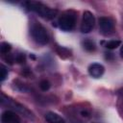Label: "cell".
Listing matches in <instances>:
<instances>
[{"label":"cell","mask_w":123,"mask_h":123,"mask_svg":"<svg viewBox=\"0 0 123 123\" xmlns=\"http://www.w3.org/2000/svg\"><path fill=\"white\" fill-rule=\"evenodd\" d=\"M15 61L18 62V63H22L25 62V55L24 54H18L16 57H15Z\"/></svg>","instance_id":"cell-15"},{"label":"cell","mask_w":123,"mask_h":123,"mask_svg":"<svg viewBox=\"0 0 123 123\" xmlns=\"http://www.w3.org/2000/svg\"><path fill=\"white\" fill-rule=\"evenodd\" d=\"M121 44V41L120 40H117V39H112V40H110L106 43V47L110 50H112V49H115L117 48L118 46H120Z\"/></svg>","instance_id":"cell-11"},{"label":"cell","mask_w":123,"mask_h":123,"mask_svg":"<svg viewBox=\"0 0 123 123\" xmlns=\"http://www.w3.org/2000/svg\"><path fill=\"white\" fill-rule=\"evenodd\" d=\"M95 24V17L93 13L89 11H85L83 13L82 23H81V32L84 34H87L92 31Z\"/></svg>","instance_id":"cell-5"},{"label":"cell","mask_w":123,"mask_h":123,"mask_svg":"<svg viewBox=\"0 0 123 123\" xmlns=\"http://www.w3.org/2000/svg\"><path fill=\"white\" fill-rule=\"evenodd\" d=\"M50 86H51V84H50V82L47 81V80H42V81L39 83V87H40V89H41L42 91H47V90L50 88Z\"/></svg>","instance_id":"cell-13"},{"label":"cell","mask_w":123,"mask_h":123,"mask_svg":"<svg viewBox=\"0 0 123 123\" xmlns=\"http://www.w3.org/2000/svg\"><path fill=\"white\" fill-rule=\"evenodd\" d=\"M7 76H8V70H7V68L2 64V65H1V69H0V80H1V82H3V81L7 78Z\"/></svg>","instance_id":"cell-14"},{"label":"cell","mask_w":123,"mask_h":123,"mask_svg":"<svg viewBox=\"0 0 123 123\" xmlns=\"http://www.w3.org/2000/svg\"><path fill=\"white\" fill-rule=\"evenodd\" d=\"M80 114H81L83 117H88V116L90 115V112H89L88 111H86V110H82V111H80Z\"/></svg>","instance_id":"cell-16"},{"label":"cell","mask_w":123,"mask_h":123,"mask_svg":"<svg viewBox=\"0 0 123 123\" xmlns=\"http://www.w3.org/2000/svg\"><path fill=\"white\" fill-rule=\"evenodd\" d=\"M76 20H77V15L74 11H65L64 12L62 13V15H60L58 24L60 29L65 32H69L74 29Z\"/></svg>","instance_id":"cell-2"},{"label":"cell","mask_w":123,"mask_h":123,"mask_svg":"<svg viewBox=\"0 0 123 123\" xmlns=\"http://www.w3.org/2000/svg\"><path fill=\"white\" fill-rule=\"evenodd\" d=\"M99 28L101 32L105 35L111 34L114 30V23L113 21L107 16H101L99 18Z\"/></svg>","instance_id":"cell-6"},{"label":"cell","mask_w":123,"mask_h":123,"mask_svg":"<svg viewBox=\"0 0 123 123\" xmlns=\"http://www.w3.org/2000/svg\"><path fill=\"white\" fill-rule=\"evenodd\" d=\"M83 47L87 52H93L95 50V43L90 39H85L83 41Z\"/></svg>","instance_id":"cell-10"},{"label":"cell","mask_w":123,"mask_h":123,"mask_svg":"<svg viewBox=\"0 0 123 123\" xmlns=\"http://www.w3.org/2000/svg\"><path fill=\"white\" fill-rule=\"evenodd\" d=\"M12 49V45L8 42H2L0 45V52L2 54H8Z\"/></svg>","instance_id":"cell-12"},{"label":"cell","mask_w":123,"mask_h":123,"mask_svg":"<svg viewBox=\"0 0 123 123\" xmlns=\"http://www.w3.org/2000/svg\"><path fill=\"white\" fill-rule=\"evenodd\" d=\"M45 120L47 123H65V120L54 111H48L45 113Z\"/></svg>","instance_id":"cell-9"},{"label":"cell","mask_w":123,"mask_h":123,"mask_svg":"<svg viewBox=\"0 0 123 123\" xmlns=\"http://www.w3.org/2000/svg\"><path fill=\"white\" fill-rule=\"evenodd\" d=\"M1 103H2V105H7L8 107H10V108H12L13 111H18V112H20V113H22L23 115H26V116H28V117H32V112L27 109V108H25L23 105H21V104H19L18 102H16L15 100H12V99H11L10 97H7L5 94H1Z\"/></svg>","instance_id":"cell-4"},{"label":"cell","mask_w":123,"mask_h":123,"mask_svg":"<svg viewBox=\"0 0 123 123\" xmlns=\"http://www.w3.org/2000/svg\"><path fill=\"white\" fill-rule=\"evenodd\" d=\"M25 5H26V8L29 11H32V12L37 13L40 17H42L44 19H47V20H50V19L54 18L57 15V12H58L57 10L51 9V8L45 6L44 4L40 3V2L31 1V2H26Z\"/></svg>","instance_id":"cell-1"},{"label":"cell","mask_w":123,"mask_h":123,"mask_svg":"<svg viewBox=\"0 0 123 123\" xmlns=\"http://www.w3.org/2000/svg\"><path fill=\"white\" fill-rule=\"evenodd\" d=\"M1 123H20V118L13 111L8 110L1 115Z\"/></svg>","instance_id":"cell-7"},{"label":"cell","mask_w":123,"mask_h":123,"mask_svg":"<svg viewBox=\"0 0 123 123\" xmlns=\"http://www.w3.org/2000/svg\"><path fill=\"white\" fill-rule=\"evenodd\" d=\"M120 55H121V57L123 58V45L121 46V49H120Z\"/></svg>","instance_id":"cell-17"},{"label":"cell","mask_w":123,"mask_h":123,"mask_svg":"<svg viewBox=\"0 0 123 123\" xmlns=\"http://www.w3.org/2000/svg\"><path fill=\"white\" fill-rule=\"evenodd\" d=\"M30 33L31 36L33 37V39L40 45H45L48 43L49 41V36L47 33V30L39 23L35 22L30 29Z\"/></svg>","instance_id":"cell-3"},{"label":"cell","mask_w":123,"mask_h":123,"mask_svg":"<svg viewBox=\"0 0 123 123\" xmlns=\"http://www.w3.org/2000/svg\"><path fill=\"white\" fill-rule=\"evenodd\" d=\"M104 71H105L104 66L101 63H98V62L91 63L88 66V73H89V75L91 77L95 78V79L102 77V75L104 74Z\"/></svg>","instance_id":"cell-8"}]
</instances>
